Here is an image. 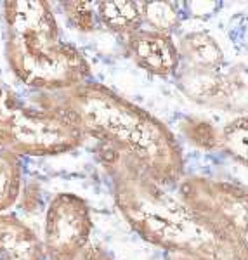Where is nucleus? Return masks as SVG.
I'll return each instance as SVG.
<instances>
[{
	"instance_id": "obj_16",
	"label": "nucleus",
	"mask_w": 248,
	"mask_h": 260,
	"mask_svg": "<svg viewBox=\"0 0 248 260\" xmlns=\"http://www.w3.org/2000/svg\"><path fill=\"white\" fill-rule=\"evenodd\" d=\"M63 12L66 16V21L71 24V28L90 33L99 26L98 18V2H89V0H68L61 2Z\"/></svg>"
},
{
	"instance_id": "obj_18",
	"label": "nucleus",
	"mask_w": 248,
	"mask_h": 260,
	"mask_svg": "<svg viewBox=\"0 0 248 260\" xmlns=\"http://www.w3.org/2000/svg\"><path fill=\"white\" fill-rule=\"evenodd\" d=\"M78 260H115L103 246H87Z\"/></svg>"
},
{
	"instance_id": "obj_8",
	"label": "nucleus",
	"mask_w": 248,
	"mask_h": 260,
	"mask_svg": "<svg viewBox=\"0 0 248 260\" xmlns=\"http://www.w3.org/2000/svg\"><path fill=\"white\" fill-rule=\"evenodd\" d=\"M125 54L139 66L160 78H174L180 68L177 44L172 35L153 30H141L123 37Z\"/></svg>"
},
{
	"instance_id": "obj_2",
	"label": "nucleus",
	"mask_w": 248,
	"mask_h": 260,
	"mask_svg": "<svg viewBox=\"0 0 248 260\" xmlns=\"http://www.w3.org/2000/svg\"><path fill=\"white\" fill-rule=\"evenodd\" d=\"M115 205L144 241L175 260H239L231 241L180 198L165 191L130 158L98 146Z\"/></svg>"
},
{
	"instance_id": "obj_4",
	"label": "nucleus",
	"mask_w": 248,
	"mask_h": 260,
	"mask_svg": "<svg viewBox=\"0 0 248 260\" xmlns=\"http://www.w3.org/2000/svg\"><path fill=\"white\" fill-rule=\"evenodd\" d=\"M6 57L19 82L42 92L70 90L92 78L85 56L61 40L6 37Z\"/></svg>"
},
{
	"instance_id": "obj_14",
	"label": "nucleus",
	"mask_w": 248,
	"mask_h": 260,
	"mask_svg": "<svg viewBox=\"0 0 248 260\" xmlns=\"http://www.w3.org/2000/svg\"><path fill=\"white\" fill-rule=\"evenodd\" d=\"M144 24L149 30L172 35L182 23V11L174 2H139Z\"/></svg>"
},
{
	"instance_id": "obj_12",
	"label": "nucleus",
	"mask_w": 248,
	"mask_h": 260,
	"mask_svg": "<svg viewBox=\"0 0 248 260\" xmlns=\"http://www.w3.org/2000/svg\"><path fill=\"white\" fill-rule=\"evenodd\" d=\"M99 24L104 30L118 37H127L142 28L144 21L141 14V4L134 0H104L98 2Z\"/></svg>"
},
{
	"instance_id": "obj_11",
	"label": "nucleus",
	"mask_w": 248,
	"mask_h": 260,
	"mask_svg": "<svg viewBox=\"0 0 248 260\" xmlns=\"http://www.w3.org/2000/svg\"><path fill=\"white\" fill-rule=\"evenodd\" d=\"M180 68L188 70H219L224 66V50L207 31H189L177 44Z\"/></svg>"
},
{
	"instance_id": "obj_3",
	"label": "nucleus",
	"mask_w": 248,
	"mask_h": 260,
	"mask_svg": "<svg viewBox=\"0 0 248 260\" xmlns=\"http://www.w3.org/2000/svg\"><path fill=\"white\" fill-rule=\"evenodd\" d=\"M87 136L78 121L56 108L28 106L0 85V146L18 156H56L78 149Z\"/></svg>"
},
{
	"instance_id": "obj_15",
	"label": "nucleus",
	"mask_w": 248,
	"mask_h": 260,
	"mask_svg": "<svg viewBox=\"0 0 248 260\" xmlns=\"http://www.w3.org/2000/svg\"><path fill=\"white\" fill-rule=\"evenodd\" d=\"M40 241L33 231L16 215H0V257Z\"/></svg>"
},
{
	"instance_id": "obj_17",
	"label": "nucleus",
	"mask_w": 248,
	"mask_h": 260,
	"mask_svg": "<svg viewBox=\"0 0 248 260\" xmlns=\"http://www.w3.org/2000/svg\"><path fill=\"white\" fill-rule=\"evenodd\" d=\"M2 260H47L45 258V250L44 243L37 241L30 246H24L18 251H12V253L2 257Z\"/></svg>"
},
{
	"instance_id": "obj_5",
	"label": "nucleus",
	"mask_w": 248,
	"mask_h": 260,
	"mask_svg": "<svg viewBox=\"0 0 248 260\" xmlns=\"http://www.w3.org/2000/svg\"><path fill=\"white\" fill-rule=\"evenodd\" d=\"M179 198L231 241L248 260V189L228 180L193 175L177 184Z\"/></svg>"
},
{
	"instance_id": "obj_6",
	"label": "nucleus",
	"mask_w": 248,
	"mask_h": 260,
	"mask_svg": "<svg viewBox=\"0 0 248 260\" xmlns=\"http://www.w3.org/2000/svg\"><path fill=\"white\" fill-rule=\"evenodd\" d=\"M89 205L77 194L61 192L50 201L45 215L44 250L47 260H78L92 233Z\"/></svg>"
},
{
	"instance_id": "obj_9",
	"label": "nucleus",
	"mask_w": 248,
	"mask_h": 260,
	"mask_svg": "<svg viewBox=\"0 0 248 260\" xmlns=\"http://www.w3.org/2000/svg\"><path fill=\"white\" fill-rule=\"evenodd\" d=\"M191 144L205 151H221L248 169V116H239L229 123L215 127L208 121H188L182 125Z\"/></svg>"
},
{
	"instance_id": "obj_13",
	"label": "nucleus",
	"mask_w": 248,
	"mask_h": 260,
	"mask_svg": "<svg viewBox=\"0 0 248 260\" xmlns=\"http://www.w3.org/2000/svg\"><path fill=\"white\" fill-rule=\"evenodd\" d=\"M21 161L12 151L0 146V212L11 208L19 196Z\"/></svg>"
},
{
	"instance_id": "obj_7",
	"label": "nucleus",
	"mask_w": 248,
	"mask_h": 260,
	"mask_svg": "<svg viewBox=\"0 0 248 260\" xmlns=\"http://www.w3.org/2000/svg\"><path fill=\"white\" fill-rule=\"evenodd\" d=\"M174 80L189 101L201 106L231 113L248 110V68L243 64L207 71L179 68Z\"/></svg>"
},
{
	"instance_id": "obj_1",
	"label": "nucleus",
	"mask_w": 248,
	"mask_h": 260,
	"mask_svg": "<svg viewBox=\"0 0 248 260\" xmlns=\"http://www.w3.org/2000/svg\"><path fill=\"white\" fill-rule=\"evenodd\" d=\"M33 101L70 113L99 148L130 158L154 182L167 187L184 179L182 149L170 128L103 83L89 80L70 90L42 92Z\"/></svg>"
},
{
	"instance_id": "obj_10",
	"label": "nucleus",
	"mask_w": 248,
	"mask_h": 260,
	"mask_svg": "<svg viewBox=\"0 0 248 260\" xmlns=\"http://www.w3.org/2000/svg\"><path fill=\"white\" fill-rule=\"evenodd\" d=\"M6 37L59 42L52 7L45 0H12L4 4Z\"/></svg>"
}]
</instances>
